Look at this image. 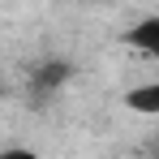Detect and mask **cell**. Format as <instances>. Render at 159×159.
Here are the masks:
<instances>
[{"mask_svg": "<svg viewBox=\"0 0 159 159\" xmlns=\"http://www.w3.org/2000/svg\"><path fill=\"white\" fill-rule=\"evenodd\" d=\"M125 43L142 56H159V17H142L133 30H125Z\"/></svg>", "mask_w": 159, "mask_h": 159, "instance_id": "1", "label": "cell"}, {"mask_svg": "<svg viewBox=\"0 0 159 159\" xmlns=\"http://www.w3.org/2000/svg\"><path fill=\"white\" fill-rule=\"evenodd\" d=\"M125 107L129 112H142V116H159V82H142L125 95Z\"/></svg>", "mask_w": 159, "mask_h": 159, "instance_id": "2", "label": "cell"}, {"mask_svg": "<svg viewBox=\"0 0 159 159\" xmlns=\"http://www.w3.org/2000/svg\"><path fill=\"white\" fill-rule=\"evenodd\" d=\"M60 82H65V65H48V69L39 73V90H52Z\"/></svg>", "mask_w": 159, "mask_h": 159, "instance_id": "3", "label": "cell"}]
</instances>
